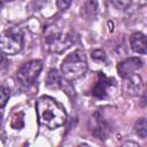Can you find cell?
I'll use <instances>...</instances> for the list:
<instances>
[{"instance_id": "4fadbf2b", "label": "cell", "mask_w": 147, "mask_h": 147, "mask_svg": "<svg viewBox=\"0 0 147 147\" xmlns=\"http://www.w3.org/2000/svg\"><path fill=\"white\" fill-rule=\"evenodd\" d=\"M92 57L96 61H103L106 59V54L101 49H95V51L92 52Z\"/></svg>"}, {"instance_id": "9a60e30c", "label": "cell", "mask_w": 147, "mask_h": 147, "mask_svg": "<svg viewBox=\"0 0 147 147\" xmlns=\"http://www.w3.org/2000/svg\"><path fill=\"white\" fill-rule=\"evenodd\" d=\"M8 67V59L3 53H0V70H3Z\"/></svg>"}, {"instance_id": "277c9868", "label": "cell", "mask_w": 147, "mask_h": 147, "mask_svg": "<svg viewBox=\"0 0 147 147\" xmlns=\"http://www.w3.org/2000/svg\"><path fill=\"white\" fill-rule=\"evenodd\" d=\"M23 48V34L18 29H7L0 34V52L14 55Z\"/></svg>"}, {"instance_id": "8992f818", "label": "cell", "mask_w": 147, "mask_h": 147, "mask_svg": "<svg viewBox=\"0 0 147 147\" xmlns=\"http://www.w3.org/2000/svg\"><path fill=\"white\" fill-rule=\"evenodd\" d=\"M113 86H115V80L113 78H108L103 72H100L99 78L92 88V94L99 99H103Z\"/></svg>"}, {"instance_id": "5bb4252c", "label": "cell", "mask_w": 147, "mask_h": 147, "mask_svg": "<svg viewBox=\"0 0 147 147\" xmlns=\"http://www.w3.org/2000/svg\"><path fill=\"white\" fill-rule=\"evenodd\" d=\"M71 5V0H56V6L60 10H65Z\"/></svg>"}, {"instance_id": "9c48e42d", "label": "cell", "mask_w": 147, "mask_h": 147, "mask_svg": "<svg viewBox=\"0 0 147 147\" xmlns=\"http://www.w3.org/2000/svg\"><path fill=\"white\" fill-rule=\"evenodd\" d=\"M62 85V80H61V77L57 72L56 69H51L47 74V77H46V86L48 88H60Z\"/></svg>"}, {"instance_id": "7c38bea8", "label": "cell", "mask_w": 147, "mask_h": 147, "mask_svg": "<svg viewBox=\"0 0 147 147\" xmlns=\"http://www.w3.org/2000/svg\"><path fill=\"white\" fill-rule=\"evenodd\" d=\"M10 96V91L6 86H0V108L5 107Z\"/></svg>"}, {"instance_id": "2e32d148", "label": "cell", "mask_w": 147, "mask_h": 147, "mask_svg": "<svg viewBox=\"0 0 147 147\" xmlns=\"http://www.w3.org/2000/svg\"><path fill=\"white\" fill-rule=\"evenodd\" d=\"M1 1H10V0H1Z\"/></svg>"}, {"instance_id": "7a4b0ae2", "label": "cell", "mask_w": 147, "mask_h": 147, "mask_svg": "<svg viewBox=\"0 0 147 147\" xmlns=\"http://www.w3.org/2000/svg\"><path fill=\"white\" fill-rule=\"evenodd\" d=\"M75 42L72 32H64L60 26H47L44 32L45 49L53 53H62Z\"/></svg>"}, {"instance_id": "8fae6325", "label": "cell", "mask_w": 147, "mask_h": 147, "mask_svg": "<svg viewBox=\"0 0 147 147\" xmlns=\"http://www.w3.org/2000/svg\"><path fill=\"white\" fill-rule=\"evenodd\" d=\"M134 131L141 138V139H146L147 137V123L145 118H139L136 124H134Z\"/></svg>"}, {"instance_id": "6da1fadb", "label": "cell", "mask_w": 147, "mask_h": 147, "mask_svg": "<svg viewBox=\"0 0 147 147\" xmlns=\"http://www.w3.org/2000/svg\"><path fill=\"white\" fill-rule=\"evenodd\" d=\"M36 110L39 123L47 129H57L67 121V111L64 107L52 96H40L37 100Z\"/></svg>"}, {"instance_id": "52a82bcc", "label": "cell", "mask_w": 147, "mask_h": 147, "mask_svg": "<svg viewBox=\"0 0 147 147\" xmlns=\"http://www.w3.org/2000/svg\"><path fill=\"white\" fill-rule=\"evenodd\" d=\"M141 67H142V61L139 57H129L118 63L117 71L122 78L126 79L127 77L132 76Z\"/></svg>"}, {"instance_id": "30bf717a", "label": "cell", "mask_w": 147, "mask_h": 147, "mask_svg": "<svg viewBox=\"0 0 147 147\" xmlns=\"http://www.w3.org/2000/svg\"><path fill=\"white\" fill-rule=\"evenodd\" d=\"M126 79H129L127 87H129V91H130L132 94H137V92H139V91L142 88V82H141L140 76L133 74L132 76L127 77Z\"/></svg>"}, {"instance_id": "ba28073f", "label": "cell", "mask_w": 147, "mask_h": 147, "mask_svg": "<svg viewBox=\"0 0 147 147\" xmlns=\"http://www.w3.org/2000/svg\"><path fill=\"white\" fill-rule=\"evenodd\" d=\"M130 45L133 52L138 54H146L147 52V44H146V36L141 32H136L130 38Z\"/></svg>"}, {"instance_id": "3957f363", "label": "cell", "mask_w": 147, "mask_h": 147, "mask_svg": "<svg viewBox=\"0 0 147 147\" xmlns=\"http://www.w3.org/2000/svg\"><path fill=\"white\" fill-rule=\"evenodd\" d=\"M87 70V59L83 51L77 49L64 57L61 64V71L64 79L72 82L82 76Z\"/></svg>"}, {"instance_id": "5b68a950", "label": "cell", "mask_w": 147, "mask_h": 147, "mask_svg": "<svg viewBox=\"0 0 147 147\" xmlns=\"http://www.w3.org/2000/svg\"><path fill=\"white\" fill-rule=\"evenodd\" d=\"M41 69H42V62L40 60L28 61L17 70L16 78L21 85L28 87L37 80Z\"/></svg>"}]
</instances>
